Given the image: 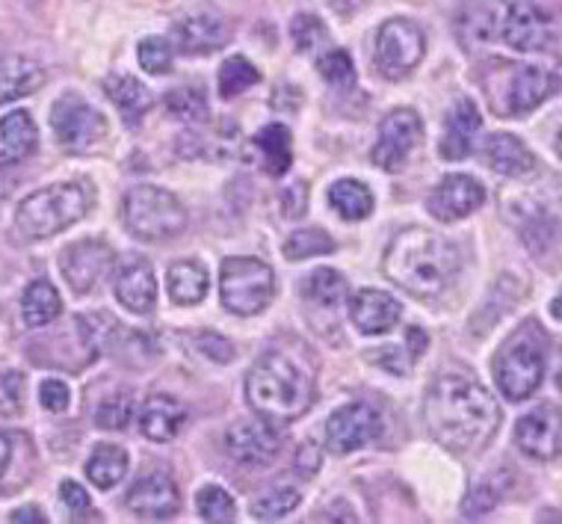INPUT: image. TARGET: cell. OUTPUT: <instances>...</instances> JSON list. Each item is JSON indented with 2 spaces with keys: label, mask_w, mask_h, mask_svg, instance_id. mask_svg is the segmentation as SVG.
Segmentation results:
<instances>
[{
  "label": "cell",
  "mask_w": 562,
  "mask_h": 524,
  "mask_svg": "<svg viewBox=\"0 0 562 524\" xmlns=\"http://www.w3.org/2000/svg\"><path fill=\"white\" fill-rule=\"evenodd\" d=\"M424 421L438 445L453 454H476L497 433L501 409L492 391L462 374H445L424 400Z\"/></svg>",
  "instance_id": "6da1fadb"
},
{
  "label": "cell",
  "mask_w": 562,
  "mask_h": 524,
  "mask_svg": "<svg viewBox=\"0 0 562 524\" xmlns=\"http://www.w3.org/2000/svg\"><path fill=\"white\" fill-rule=\"evenodd\" d=\"M385 276L415 300H438L462 270L453 243L429 228H406L385 249Z\"/></svg>",
  "instance_id": "7a4b0ae2"
},
{
  "label": "cell",
  "mask_w": 562,
  "mask_h": 524,
  "mask_svg": "<svg viewBox=\"0 0 562 524\" xmlns=\"http://www.w3.org/2000/svg\"><path fill=\"white\" fill-rule=\"evenodd\" d=\"M246 398L267 421L284 424L305 415L314 398V379L308 368L291 353L267 349L246 377Z\"/></svg>",
  "instance_id": "3957f363"
},
{
  "label": "cell",
  "mask_w": 562,
  "mask_h": 524,
  "mask_svg": "<svg viewBox=\"0 0 562 524\" xmlns=\"http://www.w3.org/2000/svg\"><path fill=\"white\" fill-rule=\"evenodd\" d=\"M95 202V193L80 181L50 185L30 193L15 211V232L24 241H48L66 232L68 225L80 223Z\"/></svg>",
  "instance_id": "277c9868"
},
{
  "label": "cell",
  "mask_w": 562,
  "mask_h": 524,
  "mask_svg": "<svg viewBox=\"0 0 562 524\" xmlns=\"http://www.w3.org/2000/svg\"><path fill=\"white\" fill-rule=\"evenodd\" d=\"M497 389L506 400L521 403L544 379V341L536 323H524L513 338L506 341L495 359Z\"/></svg>",
  "instance_id": "5b68a950"
},
{
  "label": "cell",
  "mask_w": 562,
  "mask_h": 524,
  "mask_svg": "<svg viewBox=\"0 0 562 524\" xmlns=\"http://www.w3.org/2000/svg\"><path fill=\"white\" fill-rule=\"evenodd\" d=\"M122 220H125L127 232L148 243L169 241L187 228L184 204L178 202V196L155 185H139L127 190L125 202H122Z\"/></svg>",
  "instance_id": "8992f818"
},
{
  "label": "cell",
  "mask_w": 562,
  "mask_h": 524,
  "mask_svg": "<svg viewBox=\"0 0 562 524\" xmlns=\"http://www.w3.org/2000/svg\"><path fill=\"white\" fill-rule=\"evenodd\" d=\"M276 293V276L270 264L258 258H225L220 270V297L223 305L240 317L261 314Z\"/></svg>",
  "instance_id": "52a82bcc"
},
{
  "label": "cell",
  "mask_w": 562,
  "mask_h": 524,
  "mask_svg": "<svg viewBox=\"0 0 562 524\" xmlns=\"http://www.w3.org/2000/svg\"><path fill=\"white\" fill-rule=\"evenodd\" d=\"M427 54V36L408 19L385 21L376 33V66L391 80L412 75Z\"/></svg>",
  "instance_id": "ba28073f"
},
{
  "label": "cell",
  "mask_w": 562,
  "mask_h": 524,
  "mask_svg": "<svg viewBox=\"0 0 562 524\" xmlns=\"http://www.w3.org/2000/svg\"><path fill=\"white\" fill-rule=\"evenodd\" d=\"M50 127L57 134L59 146L68 152H87L108 136L104 116L78 92H66L63 98H57V104L50 110Z\"/></svg>",
  "instance_id": "9c48e42d"
},
{
  "label": "cell",
  "mask_w": 562,
  "mask_h": 524,
  "mask_svg": "<svg viewBox=\"0 0 562 524\" xmlns=\"http://www.w3.org/2000/svg\"><path fill=\"white\" fill-rule=\"evenodd\" d=\"M379 436H382V412L364 400L340 406L326 424V447L338 457L376 442Z\"/></svg>",
  "instance_id": "30bf717a"
},
{
  "label": "cell",
  "mask_w": 562,
  "mask_h": 524,
  "mask_svg": "<svg viewBox=\"0 0 562 524\" xmlns=\"http://www.w3.org/2000/svg\"><path fill=\"white\" fill-rule=\"evenodd\" d=\"M504 92L492 96L495 110L504 116H524L553 92V78L539 66H504Z\"/></svg>",
  "instance_id": "8fae6325"
},
{
  "label": "cell",
  "mask_w": 562,
  "mask_h": 524,
  "mask_svg": "<svg viewBox=\"0 0 562 524\" xmlns=\"http://www.w3.org/2000/svg\"><path fill=\"white\" fill-rule=\"evenodd\" d=\"M424 136V122L415 110H394L385 116L382 127H379L376 148H373V164L385 172H400L408 155L415 152V146Z\"/></svg>",
  "instance_id": "7c38bea8"
},
{
  "label": "cell",
  "mask_w": 562,
  "mask_h": 524,
  "mask_svg": "<svg viewBox=\"0 0 562 524\" xmlns=\"http://www.w3.org/2000/svg\"><path fill=\"white\" fill-rule=\"evenodd\" d=\"M501 40L513 51L533 54L548 48L551 42V21L530 0H513L501 19Z\"/></svg>",
  "instance_id": "4fadbf2b"
},
{
  "label": "cell",
  "mask_w": 562,
  "mask_h": 524,
  "mask_svg": "<svg viewBox=\"0 0 562 524\" xmlns=\"http://www.w3.org/2000/svg\"><path fill=\"white\" fill-rule=\"evenodd\" d=\"M515 442L527 457L548 462L562 457V409L539 406L524 415L515 427Z\"/></svg>",
  "instance_id": "5bb4252c"
},
{
  "label": "cell",
  "mask_w": 562,
  "mask_h": 524,
  "mask_svg": "<svg viewBox=\"0 0 562 524\" xmlns=\"http://www.w3.org/2000/svg\"><path fill=\"white\" fill-rule=\"evenodd\" d=\"M113 249L104 241H80L71 243L63 258H59V270L66 276V282L71 285L75 293H89L101 282V276L110 270Z\"/></svg>",
  "instance_id": "9a60e30c"
},
{
  "label": "cell",
  "mask_w": 562,
  "mask_h": 524,
  "mask_svg": "<svg viewBox=\"0 0 562 524\" xmlns=\"http://www.w3.org/2000/svg\"><path fill=\"white\" fill-rule=\"evenodd\" d=\"M485 202L483 185L471 175H447L445 181L429 193V214L438 223H459L471 216Z\"/></svg>",
  "instance_id": "2e32d148"
},
{
  "label": "cell",
  "mask_w": 562,
  "mask_h": 524,
  "mask_svg": "<svg viewBox=\"0 0 562 524\" xmlns=\"http://www.w3.org/2000/svg\"><path fill=\"white\" fill-rule=\"evenodd\" d=\"M127 510L139 515V519H148V522H164V519H172L181 510V492H178L172 477L164 475V471H155V475L143 477V480H136L131 486Z\"/></svg>",
  "instance_id": "e0dca14e"
},
{
  "label": "cell",
  "mask_w": 562,
  "mask_h": 524,
  "mask_svg": "<svg viewBox=\"0 0 562 524\" xmlns=\"http://www.w3.org/2000/svg\"><path fill=\"white\" fill-rule=\"evenodd\" d=\"M113 293L127 311L151 314L157 305V279L151 264L146 258L127 255L125 261L116 267V276H113Z\"/></svg>",
  "instance_id": "ac0fdd59"
},
{
  "label": "cell",
  "mask_w": 562,
  "mask_h": 524,
  "mask_svg": "<svg viewBox=\"0 0 562 524\" xmlns=\"http://www.w3.org/2000/svg\"><path fill=\"white\" fill-rule=\"evenodd\" d=\"M225 447L243 466H267L279 454V436L270 424L243 417L225 433Z\"/></svg>",
  "instance_id": "d6986e66"
},
{
  "label": "cell",
  "mask_w": 562,
  "mask_h": 524,
  "mask_svg": "<svg viewBox=\"0 0 562 524\" xmlns=\"http://www.w3.org/2000/svg\"><path fill=\"white\" fill-rule=\"evenodd\" d=\"M228 42V24L214 12H199L175 24V45L187 57L216 54Z\"/></svg>",
  "instance_id": "ffe728a7"
},
{
  "label": "cell",
  "mask_w": 562,
  "mask_h": 524,
  "mask_svg": "<svg viewBox=\"0 0 562 524\" xmlns=\"http://www.w3.org/2000/svg\"><path fill=\"white\" fill-rule=\"evenodd\" d=\"M349 317H352L361 335H382V332L397 326L400 302L391 293L364 288V291L356 293V300L349 305Z\"/></svg>",
  "instance_id": "44dd1931"
},
{
  "label": "cell",
  "mask_w": 562,
  "mask_h": 524,
  "mask_svg": "<svg viewBox=\"0 0 562 524\" xmlns=\"http://www.w3.org/2000/svg\"><path fill=\"white\" fill-rule=\"evenodd\" d=\"M40 146V131L27 110H15L0 119V166H15L27 160Z\"/></svg>",
  "instance_id": "7402d4cb"
},
{
  "label": "cell",
  "mask_w": 562,
  "mask_h": 524,
  "mask_svg": "<svg viewBox=\"0 0 562 524\" xmlns=\"http://www.w3.org/2000/svg\"><path fill=\"white\" fill-rule=\"evenodd\" d=\"M485 164L506 178H527L536 172V157L521 140L513 134H495L485 140Z\"/></svg>",
  "instance_id": "603a6c76"
},
{
  "label": "cell",
  "mask_w": 562,
  "mask_h": 524,
  "mask_svg": "<svg viewBox=\"0 0 562 524\" xmlns=\"http://www.w3.org/2000/svg\"><path fill=\"white\" fill-rule=\"evenodd\" d=\"M483 125V116L476 110L474 101H459L453 108V113L447 116L445 127V140H441V157L447 160H462V157L471 155V146H474V136Z\"/></svg>",
  "instance_id": "cb8c5ba5"
},
{
  "label": "cell",
  "mask_w": 562,
  "mask_h": 524,
  "mask_svg": "<svg viewBox=\"0 0 562 524\" xmlns=\"http://www.w3.org/2000/svg\"><path fill=\"white\" fill-rule=\"evenodd\" d=\"M184 421L187 409L175 398H166V394L148 398L143 403V412H139V430L151 442H169V438H175L178 430L184 427Z\"/></svg>",
  "instance_id": "d4e9b609"
},
{
  "label": "cell",
  "mask_w": 562,
  "mask_h": 524,
  "mask_svg": "<svg viewBox=\"0 0 562 524\" xmlns=\"http://www.w3.org/2000/svg\"><path fill=\"white\" fill-rule=\"evenodd\" d=\"M45 83V68L30 57L0 59V104L33 96Z\"/></svg>",
  "instance_id": "484cf974"
},
{
  "label": "cell",
  "mask_w": 562,
  "mask_h": 524,
  "mask_svg": "<svg viewBox=\"0 0 562 524\" xmlns=\"http://www.w3.org/2000/svg\"><path fill=\"white\" fill-rule=\"evenodd\" d=\"M104 89H108L110 101L116 104L119 113H122V119H125L127 127L139 125V122H143V116H146L148 110H151V104H155L151 92H148V89L143 87L139 80L127 78V75H116V78H108Z\"/></svg>",
  "instance_id": "4316f807"
},
{
  "label": "cell",
  "mask_w": 562,
  "mask_h": 524,
  "mask_svg": "<svg viewBox=\"0 0 562 524\" xmlns=\"http://www.w3.org/2000/svg\"><path fill=\"white\" fill-rule=\"evenodd\" d=\"M59 311H63V300H59L54 285L45 282V279H36V282L27 285L24 300H21V317H24L30 330L54 323L59 317Z\"/></svg>",
  "instance_id": "83f0119b"
},
{
  "label": "cell",
  "mask_w": 562,
  "mask_h": 524,
  "mask_svg": "<svg viewBox=\"0 0 562 524\" xmlns=\"http://www.w3.org/2000/svg\"><path fill=\"white\" fill-rule=\"evenodd\" d=\"M255 148L261 155V166L267 175H284L291 169L293 143L291 131L284 125H267L255 136Z\"/></svg>",
  "instance_id": "f1b7e54d"
},
{
  "label": "cell",
  "mask_w": 562,
  "mask_h": 524,
  "mask_svg": "<svg viewBox=\"0 0 562 524\" xmlns=\"http://www.w3.org/2000/svg\"><path fill=\"white\" fill-rule=\"evenodd\" d=\"M166 288H169V297L178 305H195L207 293V270L199 261L172 264L169 276H166Z\"/></svg>",
  "instance_id": "f546056e"
},
{
  "label": "cell",
  "mask_w": 562,
  "mask_h": 524,
  "mask_svg": "<svg viewBox=\"0 0 562 524\" xmlns=\"http://www.w3.org/2000/svg\"><path fill=\"white\" fill-rule=\"evenodd\" d=\"M329 204L338 211L340 220L359 223V220H368L373 211V193L361 181L344 178L329 187Z\"/></svg>",
  "instance_id": "4dcf8cb0"
},
{
  "label": "cell",
  "mask_w": 562,
  "mask_h": 524,
  "mask_svg": "<svg viewBox=\"0 0 562 524\" xmlns=\"http://www.w3.org/2000/svg\"><path fill=\"white\" fill-rule=\"evenodd\" d=\"M127 475V454L119 445H98L87 459V477L98 489H113Z\"/></svg>",
  "instance_id": "1f68e13d"
},
{
  "label": "cell",
  "mask_w": 562,
  "mask_h": 524,
  "mask_svg": "<svg viewBox=\"0 0 562 524\" xmlns=\"http://www.w3.org/2000/svg\"><path fill=\"white\" fill-rule=\"evenodd\" d=\"M302 297L314 302V305H321V309H335V305L347 300V279L338 270L321 267V270H314L305 279Z\"/></svg>",
  "instance_id": "d6a6232c"
},
{
  "label": "cell",
  "mask_w": 562,
  "mask_h": 524,
  "mask_svg": "<svg viewBox=\"0 0 562 524\" xmlns=\"http://www.w3.org/2000/svg\"><path fill=\"white\" fill-rule=\"evenodd\" d=\"M258 80H261V75H258V68H255L249 59L232 57L225 59L223 68H220L216 87H220V96L223 98H237L243 96L246 89H252Z\"/></svg>",
  "instance_id": "836d02e7"
},
{
  "label": "cell",
  "mask_w": 562,
  "mask_h": 524,
  "mask_svg": "<svg viewBox=\"0 0 562 524\" xmlns=\"http://www.w3.org/2000/svg\"><path fill=\"white\" fill-rule=\"evenodd\" d=\"M335 249V241L321 228H302L293 232L284 241V258L288 261H302V258H314V255H329Z\"/></svg>",
  "instance_id": "e575fe53"
},
{
  "label": "cell",
  "mask_w": 562,
  "mask_h": 524,
  "mask_svg": "<svg viewBox=\"0 0 562 524\" xmlns=\"http://www.w3.org/2000/svg\"><path fill=\"white\" fill-rule=\"evenodd\" d=\"M166 110L172 113L175 119H181V122H204L207 116V98L199 87H181L172 89L169 96H166Z\"/></svg>",
  "instance_id": "d590c367"
},
{
  "label": "cell",
  "mask_w": 562,
  "mask_h": 524,
  "mask_svg": "<svg viewBox=\"0 0 562 524\" xmlns=\"http://www.w3.org/2000/svg\"><path fill=\"white\" fill-rule=\"evenodd\" d=\"M195 510L202 515L204 522L225 524L234 522L237 515V506H234V498L225 492L223 486H204L199 498H195Z\"/></svg>",
  "instance_id": "8d00e7d4"
},
{
  "label": "cell",
  "mask_w": 562,
  "mask_h": 524,
  "mask_svg": "<svg viewBox=\"0 0 562 524\" xmlns=\"http://www.w3.org/2000/svg\"><path fill=\"white\" fill-rule=\"evenodd\" d=\"M300 492L291 489V486H281V489H272L267 495H261L252 504V515L255 519H261V522H276L281 515L293 513L296 506H300Z\"/></svg>",
  "instance_id": "74e56055"
},
{
  "label": "cell",
  "mask_w": 562,
  "mask_h": 524,
  "mask_svg": "<svg viewBox=\"0 0 562 524\" xmlns=\"http://www.w3.org/2000/svg\"><path fill=\"white\" fill-rule=\"evenodd\" d=\"M291 36L296 42V51H302V54H314L323 45H329V30H326V24L317 15H305V12H300L293 19Z\"/></svg>",
  "instance_id": "f35d334b"
},
{
  "label": "cell",
  "mask_w": 562,
  "mask_h": 524,
  "mask_svg": "<svg viewBox=\"0 0 562 524\" xmlns=\"http://www.w3.org/2000/svg\"><path fill=\"white\" fill-rule=\"evenodd\" d=\"M317 68H321V78L335 89H349L356 83V68H352L347 51L329 48L317 59Z\"/></svg>",
  "instance_id": "ab89813d"
},
{
  "label": "cell",
  "mask_w": 562,
  "mask_h": 524,
  "mask_svg": "<svg viewBox=\"0 0 562 524\" xmlns=\"http://www.w3.org/2000/svg\"><path fill=\"white\" fill-rule=\"evenodd\" d=\"M136 57H139V66L146 68L148 75H166L175 59L172 42L164 40V36H146L136 48Z\"/></svg>",
  "instance_id": "60d3db41"
},
{
  "label": "cell",
  "mask_w": 562,
  "mask_h": 524,
  "mask_svg": "<svg viewBox=\"0 0 562 524\" xmlns=\"http://www.w3.org/2000/svg\"><path fill=\"white\" fill-rule=\"evenodd\" d=\"M134 400H131V394H113V398H108L101 406H98L95 412V424L101 430H125L131 421H134Z\"/></svg>",
  "instance_id": "b9f144b4"
},
{
  "label": "cell",
  "mask_w": 562,
  "mask_h": 524,
  "mask_svg": "<svg viewBox=\"0 0 562 524\" xmlns=\"http://www.w3.org/2000/svg\"><path fill=\"white\" fill-rule=\"evenodd\" d=\"M24 379L19 370H0V415H19Z\"/></svg>",
  "instance_id": "7bdbcfd3"
},
{
  "label": "cell",
  "mask_w": 562,
  "mask_h": 524,
  "mask_svg": "<svg viewBox=\"0 0 562 524\" xmlns=\"http://www.w3.org/2000/svg\"><path fill=\"white\" fill-rule=\"evenodd\" d=\"M281 214L288 216V220H300L305 214V208H308V187L302 185V181H293L291 187H284L281 190Z\"/></svg>",
  "instance_id": "ee69618b"
},
{
  "label": "cell",
  "mask_w": 562,
  "mask_h": 524,
  "mask_svg": "<svg viewBox=\"0 0 562 524\" xmlns=\"http://www.w3.org/2000/svg\"><path fill=\"white\" fill-rule=\"evenodd\" d=\"M40 400L48 412H66L68 400H71V391H68V386L63 379H45L40 389Z\"/></svg>",
  "instance_id": "f6af8a7d"
},
{
  "label": "cell",
  "mask_w": 562,
  "mask_h": 524,
  "mask_svg": "<svg viewBox=\"0 0 562 524\" xmlns=\"http://www.w3.org/2000/svg\"><path fill=\"white\" fill-rule=\"evenodd\" d=\"M59 498H63V504L68 506V513L78 515V519L92 510V498H89L87 489L75 483V480H66V483L59 486Z\"/></svg>",
  "instance_id": "bcb514c9"
},
{
  "label": "cell",
  "mask_w": 562,
  "mask_h": 524,
  "mask_svg": "<svg viewBox=\"0 0 562 524\" xmlns=\"http://www.w3.org/2000/svg\"><path fill=\"white\" fill-rule=\"evenodd\" d=\"M497 504V489L495 486H480L474 495L468 498L462 504V513L465 515H485L488 510H495Z\"/></svg>",
  "instance_id": "7dc6e473"
},
{
  "label": "cell",
  "mask_w": 562,
  "mask_h": 524,
  "mask_svg": "<svg viewBox=\"0 0 562 524\" xmlns=\"http://www.w3.org/2000/svg\"><path fill=\"white\" fill-rule=\"evenodd\" d=\"M403 353H406V349L382 347V349H373V356H370V359L376 361L379 368H385L391 370V374H400V377H403V374L408 370V359L403 356Z\"/></svg>",
  "instance_id": "c3c4849f"
},
{
  "label": "cell",
  "mask_w": 562,
  "mask_h": 524,
  "mask_svg": "<svg viewBox=\"0 0 562 524\" xmlns=\"http://www.w3.org/2000/svg\"><path fill=\"white\" fill-rule=\"evenodd\" d=\"M199 347L204 349V356H207V359L223 361V365H225V361L234 359L232 344H228L223 335H214V332H211V335H202V338H199Z\"/></svg>",
  "instance_id": "681fc988"
},
{
  "label": "cell",
  "mask_w": 562,
  "mask_h": 524,
  "mask_svg": "<svg viewBox=\"0 0 562 524\" xmlns=\"http://www.w3.org/2000/svg\"><path fill=\"white\" fill-rule=\"evenodd\" d=\"M296 466H300L302 475H314L317 466H321V457L314 454V445H302L300 457H296Z\"/></svg>",
  "instance_id": "f907efd6"
},
{
  "label": "cell",
  "mask_w": 562,
  "mask_h": 524,
  "mask_svg": "<svg viewBox=\"0 0 562 524\" xmlns=\"http://www.w3.org/2000/svg\"><path fill=\"white\" fill-rule=\"evenodd\" d=\"M12 524H42L45 522V515L36 510V506H21V510H15V513L10 515Z\"/></svg>",
  "instance_id": "816d5d0a"
},
{
  "label": "cell",
  "mask_w": 562,
  "mask_h": 524,
  "mask_svg": "<svg viewBox=\"0 0 562 524\" xmlns=\"http://www.w3.org/2000/svg\"><path fill=\"white\" fill-rule=\"evenodd\" d=\"M408 344H412L408 356H412V359H417V356L427 349V332H420L417 326H412V330H408Z\"/></svg>",
  "instance_id": "f5cc1de1"
},
{
  "label": "cell",
  "mask_w": 562,
  "mask_h": 524,
  "mask_svg": "<svg viewBox=\"0 0 562 524\" xmlns=\"http://www.w3.org/2000/svg\"><path fill=\"white\" fill-rule=\"evenodd\" d=\"M10 459H12V445L10 438L0 433V477L7 475V468H10Z\"/></svg>",
  "instance_id": "db71d44e"
},
{
  "label": "cell",
  "mask_w": 562,
  "mask_h": 524,
  "mask_svg": "<svg viewBox=\"0 0 562 524\" xmlns=\"http://www.w3.org/2000/svg\"><path fill=\"white\" fill-rule=\"evenodd\" d=\"M551 314H553V317H557V321H562V291L557 293V297H553V302H551Z\"/></svg>",
  "instance_id": "11a10c76"
},
{
  "label": "cell",
  "mask_w": 562,
  "mask_h": 524,
  "mask_svg": "<svg viewBox=\"0 0 562 524\" xmlns=\"http://www.w3.org/2000/svg\"><path fill=\"white\" fill-rule=\"evenodd\" d=\"M557 152H560V157H562V127H560V136H557Z\"/></svg>",
  "instance_id": "9f6ffc18"
}]
</instances>
